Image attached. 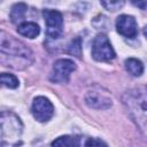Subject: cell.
<instances>
[{"label": "cell", "mask_w": 147, "mask_h": 147, "mask_svg": "<svg viewBox=\"0 0 147 147\" xmlns=\"http://www.w3.org/2000/svg\"><path fill=\"white\" fill-rule=\"evenodd\" d=\"M123 105L140 132L147 138V90L136 87L123 94Z\"/></svg>", "instance_id": "1"}, {"label": "cell", "mask_w": 147, "mask_h": 147, "mask_svg": "<svg viewBox=\"0 0 147 147\" xmlns=\"http://www.w3.org/2000/svg\"><path fill=\"white\" fill-rule=\"evenodd\" d=\"M23 125L14 113L1 111L0 116V144L1 147H20L22 144Z\"/></svg>", "instance_id": "2"}, {"label": "cell", "mask_w": 147, "mask_h": 147, "mask_svg": "<svg viewBox=\"0 0 147 147\" xmlns=\"http://www.w3.org/2000/svg\"><path fill=\"white\" fill-rule=\"evenodd\" d=\"M0 49L2 56H9L10 59L16 60V69H20L17 64V60L22 61L25 65H29L32 62V52L31 49L24 45L22 41L15 39L13 36L7 34L5 31H1V41Z\"/></svg>", "instance_id": "3"}, {"label": "cell", "mask_w": 147, "mask_h": 147, "mask_svg": "<svg viewBox=\"0 0 147 147\" xmlns=\"http://www.w3.org/2000/svg\"><path fill=\"white\" fill-rule=\"evenodd\" d=\"M92 56L96 61H110L115 57V51L108 39L103 33H99L92 44Z\"/></svg>", "instance_id": "4"}, {"label": "cell", "mask_w": 147, "mask_h": 147, "mask_svg": "<svg viewBox=\"0 0 147 147\" xmlns=\"http://www.w3.org/2000/svg\"><path fill=\"white\" fill-rule=\"evenodd\" d=\"M42 15H44L45 23H46V34L52 39L59 38L63 29L62 14L57 10L45 9L42 11Z\"/></svg>", "instance_id": "5"}, {"label": "cell", "mask_w": 147, "mask_h": 147, "mask_svg": "<svg viewBox=\"0 0 147 147\" xmlns=\"http://www.w3.org/2000/svg\"><path fill=\"white\" fill-rule=\"evenodd\" d=\"M33 117L39 122H47L54 114V107L52 102L45 96H37L32 102L31 108Z\"/></svg>", "instance_id": "6"}, {"label": "cell", "mask_w": 147, "mask_h": 147, "mask_svg": "<svg viewBox=\"0 0 147 147\" xmlns=\"http://www.w3.org/2000/svg\"><path fill=\"white\" fill-rule=\"evenodd\" d=\"M76 69L74 61L69 59H60L53 65V72L51 79L54 83H67L71 72Z\"/></svg>", "instance_id": "7"}, {"label": "cell", "mask_w": 147, "mask_h": 147, "mask_svg": "<svg viewBox=\"0 0 147 147\" xmlns=\"http://www.w3.org/2000/svg\"><path fill=\"white\" fill-rule=\"evenodd\" d=\"M85 102L94 109H107L113 105V100L107 92L101 90H90L85 95Z\"/></svg>", "instance_id": "8"}, {"label": "cell", "mask_w": 147, "mask_h": 147, "mask_svg": "<svg viewBox=\"0 0 147 147\" xmlns=\"http://www.w3.org/2000/svg\"><path fill=\"white\" fill-rule=\"evenodd\" d=\"M116 29L119 34L125 38H134L138 33V25L136 18L131 15H121L116 20Z\"/></svg>", "instance_id": "9"}, {"label": "cell", "mask_w": 147, "mask_h": 147, "mask_svg": "<svg viewBox=\"0 0 147 147\" xmlns=\"http://www.w3.org/2000/svg\"><path fill=\"white\" fill-rule=\"evenodd\" d=\"M17 32L23 36V37H26V38H30V39H33L36 38L39 32H40V28L37 23L34 22H23L18 25L17 28Z\"/></svg>", "instance_id": "10"}, {"label": "cell", "mask_w": 147, "mask_h": 147, "mask_svg": "<svg viewBox=\"0 0 147 147\" xmlns=\"http://www.w3.org/2000/svg\"><path fill=\"white\" fill-rule=\"evenodd\" d=\"M125 68L134 77H139L144 72V64L141 63L140 60L134 57H129L125 60Z\"/></svg>", "instance_id": "11"}, {"label": "cell", "mask_w": 147, "mask_h": 147, "mask_svg": "<svg viewBox=\"0 0 147 147\" xmlns=\"http://www.w3.org/2000/svg\"><path fill=\"white\" fill-rule=\"evenodd\" d=\"M79 138L74 136H62L52 142V147H78Z\"/></svg>", "instance_id": "12"}, {"label": "cell", "mask_w": 147, "mask_h": 147, "mask_svg": "<svg viewBox=\"0 0 147 147\" xmlns=\"http://www.w3.org/2000/svg\"><path fill=\"white\" fill-rule=\"evenodd\" d=\"M28 10V6L23 2H18V3H15L11 8V11H10V20L13 23H20L23 21L24 16H25V13Z\"/></svg>", "instance_id": "13"}, {"label": "cell", "mask_w": 147, "mask_h": 147, "mask_svg": "<svg viewBox=\"0 0 147 147\" xmlns=\"http://www.w3.org/2000/svg\"><path fill=\"white\" fill-rule=\"evenodd\" d=\"M0 80L3 86L9 87V88H16L18 86V79L11 74H6V72L1 74Z\"/></svg>", "instance_id": "14"}, {"label": "cell", "mask_w": 147, "mask_h": 147, "mask_svg": "<svg viewBox=\"0 0 147 147\" xmlns=\"http://www.w3.org/2000/svg\"><path fill=\"white\" fill-rule=\"evenodd\" d=\"M67 52L71 55H75L77 57H80V52H82V46H80V39L79 38H76L74 39L70 45L68 46V49Z\"/></svg>", "instance_id": "15"}, {"label": "cell", "mask_w": 147, "mask_h": 147, "mask_svg": "<svg viewBox=\"0 0 147 147\" xmlns=\"http://www.w3.org/2000/svg\"><path fill=\"white\" fill-rule=\"evenodd\" d=\"M123 5H124L123 1H102L101 2V6H103L108 10H113V11L119 9Z\"/></svg>", "instance_id": "16"}, {"label": "cell", "mask_w": 147, "mask_h": 147, "mask_svg": "<svg viewBox=\"0 0 147 147\" xmlns=\"http://www.w3.org/2000/svg\"><path fill=\"white\" fill-rule=\"evenodd\" d=\"M85 147H108L105 141L98 138H90L85 142Z\"/></svg>", "instance_id": "17"}, {"label": "cell", "mask_w": 147, "mask_h": 147, "mask_svg": "<svg viewBox=\"0 0 147 147\" xmlns=\"http://www.w3.org/2000/svg\"><path fill=\"white\" fill-rule=\"evenodd\" d=\"M132 3L136 7H139L140 9H147V1H132Z\"/></svg>", "instance_id": "18"}, {"label": "cell", "mask_w": 147, "mask_h": 147, "mask_svg": "<svg viewBox=\"0 0 147 147\" xmlns=\"http://www.w3.org/2000/svg\"><path fill=\"white\" fill-rule=\"evenodd\" d=\"M144 34H145V37L147 38V26H146V28H144Z\"/></svg>", "instance_id": "19"}]
</instances>
